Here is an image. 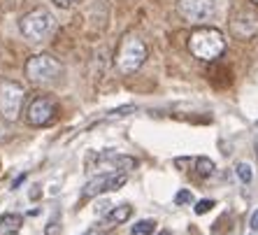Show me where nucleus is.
<instances>
[{
	"instance_id": "obj_1",
	"label": "nucleus",
	"mask_w": 258,
	"mask_h": 235,
	"mask_svg": "<svg viewBox=\"0 0 258 235\" xmlns=\"http://www.w3.org/2000/svg\"><path fill=\"white\" fill-rule=\"evenodd\" d=\"M188 49L200 61H216L226 49V37L216 28H198L188 40Z\"/></svg>"
},
{
	"instance_id": "obj_2",
	"label": "nucleus",
	"mask_w": 258,
	"mask_h": 235,
	"mask_svg": "<svg viewBox=\"0 0 258 235\" xmlns=\"http://www.w3.org/2000/svg\"><path fill=\"white\" fill-rule=\"evenodd\" d=\"M54 26H56L54 14L49 12V10H44V7L30 10L19 21V30L24 33V37H28L30 42H40V40L49 37L54 33Z\"/></svg>"
},
{
	"instance_id": "obj_3",
	"label": "nucleus",
	"mask_w": 258,
	"mask_h": 235,
	"mask_svg": "<svg viewBox=\"0 0 258 235\" xmlns=\"http://www.w3.org/2000/svg\"><path fill=\"white\" fill-rule=\"evenodd\" d=\"M144 61H147V44L138 35L123 37L119 44V51H116V68H119V73L121 75L138 73Z\"/></svg>"
},
{
	"instance_id": "obj_4",
	"label": "nucleus",
	"mask_w": 258,
	"mask_h": 235,
	"mask_svg": "<svg viewBox=\"0 0 258 235\" xmlns=\"http://www.w3.org/2000/svg\"><path fill=\"white\" fill-rule=\"evenodd\" d=\"M60 75H63V66L54 56L35 54L26 61V77L33 84H54Z\"/></svg>"
},
{
	"instance_id": "obj_5",
	"label": "nucleus",
	"mask_w": 258,
	"mask_h": 235,
	"mask_svg": "<svg viewBox=\"0 0 258 235\" xmlns=\"http://www.w3.org/2000/svg\"><path fill=\"white\" fill-rule=\"evenodd\" d=\"M24 98H26V91L19 82L3 79L0 82V116L5 121H17L21 116Z\"/></svg>"
},
{
	"instance_id": "obj_6",
	"label": "nucleus",
	"mask_w": 258,
	"mask_h": 235,
	"mask_svg": "<svg viewBox=\"0 0 258 235\" xmlns=\"http://www.w3.org/2000/svg\"><path fill=\"white\" fill-rule=\"evenodd\" d=\"M177 14L186 24H205L214 19L216 0H177Z\"/></svg>"
},
{
	"instance_id": "obj_7",
	"label": "nucleus",
	"mask_w": 258,
	"mask_h": 235,
	"mask_svg": "<svg viewBox=\"0 0 258 235\" xmlns=\"http://www.w3.org/2000/svg\"><path fill=\"white\" fill-rule=\"evenodd\" d=\"M58 114V105L54 98L49 96H37L30 100L28 109H26V121L30 126H49Z\"/></svg>"
},
{
	"instance_id": "obj_8",
	"label": "nucleus",
	"mask_w": 258,
	"mask_h": 235,
	"mask_svg": "<svg viewBox=\"0 0 258 235\" xmlns=\"http://www.w3.org/2000/svg\"><path fill=\"white\" fill-rule=\"evenodd\" d=\"M128 175L126 172H105V175H98L82 189V198H96L100 193H107V191H116L126 184Z\"/></svg>"
},
{
	"instance_id": "obj_9",
	"label": "nucleus",
	"mask_w": 258,
	"mask_h": 235,
	"mask_svg": "<svg viewBox=\"0 0 258 235\" xmlns=\"http://www.w3.org/2000/svg\"><path fill=\"white\" fill-rule=\"evenodd\" d=\"M96 163L100 168H109V172H128L138 168V161L126 154H116L114 149H105L96 154Z\"/></svg>"
},
{
	"instance_id": "obj_10",
	"label": "nucleus",
	"mask_w": 258,
	"mask_h": 235,
	"mask_svg": "<svg viewBox=\"0 0 258 235\" xmlns=\"http://www.w3.org/2000/svg\"><path fill=\"white\" fill-rule=\"evenodd\" d=\"M233 30H235V35H244L246 37H251L253 33L258 30V14L253 12H244L242 17H235L233 19Z\"/></svg>"
},
{
	"instance_id": "obj_11",
	"label": "nucleus",
	"mask_w": 258,
	"mask_h": 235,
	"mask_svg": "<svg viewBox=\"0 0 258 235\" xmlns=\"http://www.w3.org/2000/svg\"><path fill=\"white\" fill-rule=\"evenodd\" d=\"M21 226H24V217L21 214L10 212V214L0 217V235H14V233H19Z\"/></svg>"
},
{
	"instance_id": "obj_12",
	"label": "nucleus",
	"mask_w": 258,
	"mask_h": 235,
	"mask_svg": "<svg viewBox=\"0 0 258 235\" xmlns=\"http://www.w3.org/2000/svg\"><path fill=\"white\" fill-rule=\"evenodd\" d=\"M131 217H133V207L131 205H116L107 212L105 223H107V226H119V223H126Z\"/></svg>"
},
{
	"instance_id": "obj_13",
	"label": "nucleus",
	"mask_w": 258,
	"mask_h": 235,
	"mask_svg": "<svg viewBox=\"0 0 258 235\" xmlns=\"http://www.w3.org/2000/svg\"><path fill=\"white\" fill-rule=\"evenodd\" d=\"M196 172H198L200 177L214 175V161H212V158H205V156L196 158Z\"/></svg>"
},
{
	"instance_id": "obj_14",
	"label": "nucleus",
	"mask_w": 258,
	"mask_h": 235,
	"mask_svg": "<svg viewBox=\"0 0 258 235\" xmlns=\"http://www.w3.org/2000/svg\"><path fill=\"white\" fill-rule=\"evenodd\" d=\"M154 228H156V221H154V219H142V221H138L133 226L131 235H151Z\"/></svg>"
},
{
	"instance_id": "obj_15",
	"label": "nucleus",
	"mask_w": 258,
	"mask_h": 235,
	"mask_svg": "<svg viewBox=\"0 0 258 235\" xmlns=\"http://www.w3.org/2000/svg\"><path fill=\"white\" fill-rule=\"evenodd\" d=\"M235 175H237V180L242 182V184H249V182L253 180V172H251V165H249V163H237V165H235Z\"/></svg>"
},
{
	"instance_id": "obj_16",
	"label": "nucleus",
	"mask_w": 258,
	"mask_h": 235,
	"mask_svg": "<svg viewBox=\"0 0 258 235\" xmlns=\"http://www.w3.org/2000/svg\"><path fill=\"white\" fill-rule=\"evenodd\" d=\"M193 203H196V196L188 189H181L174 193V205H193Z\"/></svg>"
},
{
	"instance_id": "obj_17",
	"label": "nucleus",
	"mask_w": 258,
	"mask_h": 235,
	"mask_svg": "<svg viewBox=\"0 0 258 235\" xmlns=\"http://www.w3.org/2000/svg\"><path fill=\"white\" fill-rule=\"evenodd\" d=\"M214 205H216V203H214V200H210V198L200 200V203H196V214H205V212H210Z\"/></svg>"
},
{
	"instance_id": "obj_18",
	"label": "nucleus",
	"mask_w": 258,
	"mask_h": 235,
	"mask_svg": "<svg viewBox=\"0 0 258 235\" xmlns=\"http://www.w3.org/2000/svg\"><path fill=\"white\" fill-rule=\"evenodd\" d=\"M54 3L60 7V10H70V7L77 5V0H54Z\"/></svg>"
},
{
	"instance_id": "obj_19",
	"label": "nucleus",
	"mask_w": 258,
	"mask_h": 235,
	"mask_svg": "<svg viewBox=\"0 0 258 235\" xmlns=\"http://www.w3.org/2000/svg\"><path fill=\"white\" fill-rule=\"evenodd\" d=\"M249 226H251L253 230H258V210L251 214V221H249Z\"/></svg>"
},
{
	"instance_id": "obj_20",
	"label": "nucleus",
	"mask_w": 258,
	"mask_h": 235,
	"mask_svg": "<svg viewBox=\"0 0 258 235\" xmlns=\"http://www.w3.org/2000/svg\"><path fill=\"white\" fill-rule=\"evenodd\" d=\"M158 235H172V233H170V230H161V233H158Z\"/></svg>"
},
{
	"instance_id": "obj_21",
	"label": "nucleus",
	"mask_w": 258,
	"mask_h": 235,
	"mask_svg": "<svg viewBox=\"0 0 258 235\" xmlns=\"http://www.w3.org/2000/svg\"><path fill=\"white\" fill-rule=\"evenodd\" d=\"M256 128H258V124H256Z\"/></svg>"
},
{
	"instance_id": "obj_22",
	"label": "nucleus",
	"mask_w": 258,
	"mask_h": 235,
	"mask_svg": "<svg viewBox=\"0 0 258 235\" xmlns=\"http://www.w3.org/2000/svg\"><path fill=\"white\" fill-rule=\"evenodd\" d=\"M256 145H258V142H256Z\"/></svg>"
}]
</instances>
